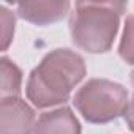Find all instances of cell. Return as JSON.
<instances>
[{"instance_id":"10","label":"cell","mask_w":134,"mask_h":134,"mask_svg":"<svg viewBox=\"0 0 134 134\" xmlns=\"http://www.w3.org/2000/svg\"><path fill=\"white\" fill-rule=\"evenodd\" d=\"M125 120L129 126V129L134 132V96L131 98V101L128 103V107H126V112H125Z\"/></svg>"},{"instance_id":"11","label":"cell","mask_w":134,"mask_h":134,"mask_svg":"<svg viewBox=\"0 0 134 134\" xmlns=\"http://www.w3.org/2000/svg\"><path fill=\"white\" fill-rule=\"evenodd\" d=\"M131 84H132V87H134V70H132V73H131Z\"/></svg>"},{"instance_id":"9","label":"cell","mask_w":134,"mask_h":134,"mask_svg":"<svg viewBox=\"0 0 134 134\" xmlns=\"http://www.w3.org/2000/svg\"><path fill=\"white\" fill-rule=\"evenodd\" d=\"M0 22H2V51H7L14 35V14L7 8L0 7Z\"/></svg>"},{"instance_id":"2","label":"cell","mask_w":134,"mask_h":134,"mask_svg":"<svg viewBox=\"0 0 134 134\" xmlns=\"http://www.w3.org/2000/svg\"><path fill=\"white\" fill-rule=\"evenodd\" d=\"M126 7L118 2H77L70 19L73 43L90 54L107 52L114 44L120 14Z\"/></svg>"},{"instance_id":"6","label":"cell","mask_w":134,"mask_h":134,"mask_svg":"<svg viewBox=\"0 0 134 134\" xmlns=\"http://www.w3.org/2000/svg\"><path fill=\"white\" fill-rule=\"evenodd\" d=\"M70 2H24L18 5V14L35 25H47L65 18Z\"/></svg>"},{"instance_id":"8","label":"cell","mask_w":134,"mask_h":134,"mask_svg":"<svg viewBox=\"0 0 134 134\" xmlns=\"http://www.w3.org/2000/svg\"><path fill=\"white\" fill-rule=\"evenodd\" d=\"M118 54L126 63L134 65V14L128 16L125 21L123 36L118 46Z\"/></svg>"},{"instance_id":"3","label":"cell","mask_w":134,"mask_h":134,"mask_svg":"<svg viewBox=\"0 0 134 134\" xmlns=\"http://www.w3.org/2000/svg\"><path fill=\"white\" fill-rule=\"evenodd\" d=\"M79 114L88 123H109L125 115L128 107V90L107 79H90L73 99Z\"/></svg>"},{"instance_id":"7","label":"cell","mask_w":134,"mask_h":134,"mask_svg":"<svg viewBox=\"0 0 134 134\" xmlns=\"http://www.w3.org/2000/svg\"><path fill=\"white\" fill-rule=\"evenodd\" d=\"M0 74H2V88L0 95L3 98H19L22 85V71L8 57L0 58Z\"/></svg>"},{"instance_id":"1","label":"cell","mask_w":134,"mask_h":134,"mask_svg":"<svg viewBox=\"0 0 134 134\" xmlns=\"http://www.w3.org/2000/svg\"><path fill=\"white\" fill-rule=\"evenodd\" d=\"M85 76L84 58L71 49H55L30 73L25 93L38 109L63 104Z\"/></svg>"},{"instance_id":"4","label":"cell","mask_w":134,"mask_h":134,"mask_svg":"<svg viewBox=\"0 0 134 134\" xmlns=\"http://www.w3.org/2000/svg\"><path fill=\"white\" fill-rule=\"evenodd\" d=\"M35 110L21 98H3L0 101L2 134H32L35 131Z\"/></svg>"},{"instance_id":"5","label":"cell","mask_w":134,"mask_h":134,"mask_svg":"<svg viewBox=\"0 0 134 134\" xmlns=\"http://www.w3.org/2000/svg\"><path fill=\"white\" fill-rule=\"evenodd\" d=\"M33 134H81V123L70 107H58L38 117Z\"/></svg>"}]
</instances>
